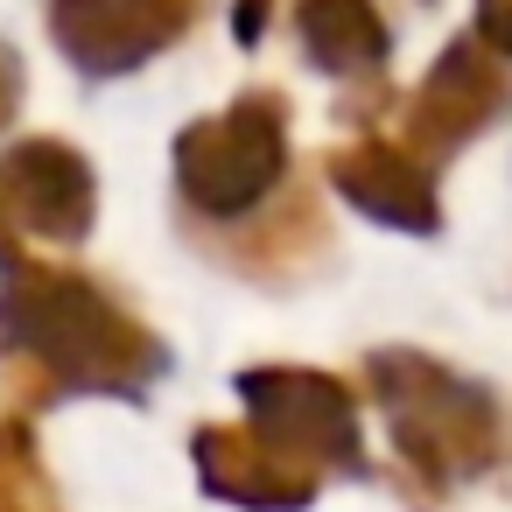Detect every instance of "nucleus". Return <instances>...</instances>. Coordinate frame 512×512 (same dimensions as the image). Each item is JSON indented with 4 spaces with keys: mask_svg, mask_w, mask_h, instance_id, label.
<instances>
[]
</instances>
